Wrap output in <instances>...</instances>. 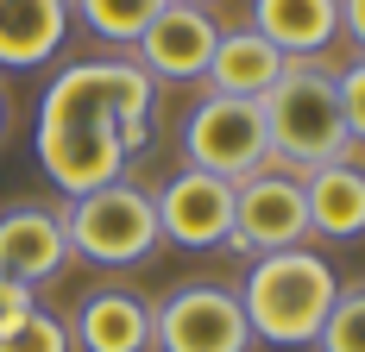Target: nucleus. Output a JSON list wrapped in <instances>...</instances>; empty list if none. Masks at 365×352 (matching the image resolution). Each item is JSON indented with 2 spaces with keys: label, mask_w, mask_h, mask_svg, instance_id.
<instances>
[{
  "label": "nucleus",
  "mask_w": 365,
  "mask_h": 352,
  "mask_svg": "<svg viewBox=\"0 0 365 352\" xmlns=\"http://www.w3.org/2000/svg\"><path fill=\"white\" fill-rule=\"evenodd\" d=\"M32 309H38V302H32V283H19V277L0 271V333H6L13 321H26Z\"/></svg>",
  "instance_id": "nucleus-20"
},
{
  "label": "nucleus",
  "mask_w": 365,
  "mask_h": 352,
  "mask_svg": "<svg viewBox=\"0 0 365 352\" xmlns=\"http://www.w3.org/2000/svg\"><path fill=\"white\" fill-rule=\"evenodd\" d=\"M264 133H271V164L309 176L315 164H334L353 151L346 113H340V82L322 57H290L284 76L264 88Z\"/></svg>",
  "instance_id": "nucleus-2"
},
{
  "label": "nucleus",
  "mask_w": 365,
  "mask_h": 352,
  "mask_svg": "<svg viewBox=\"0 0 365 352\" xmlns=\"http://www.w3.org/2000/svg\"><path fill=\"white\" fill-rule=\"evenodd\" d=\"M63 233H70V252L76 258H88V264H139L151 258V246L164 239L158 233V202H151L139 182H101V189H88V195H70V208H63Z\"/></svg>",
  "instance_id": "nucleus-4"
},
{
  "label": "nucleus",
  "mask_w": 365,
  "mask_h": 352,
  "mask_svg": "<svg viewBox=\"0 0 365 352\" xmlns=\"http://www.w3.org/2000/svg\"><path fill=\"white\" fill-rule=\"evenodd\" d=\"M309 239V195L296 170H258L233 182V239L240 252H290Z\"/></svg>",
  "instance_id": "nucleus-7"
},
{
  "label": "nucleus",
  "mask_w": 365,
  "mask_h": 352,
  "mask_svg": "<svg viewBox=\"0 0 365 352\" xmlns=\"http://www.w3.org/2000/svg\"><path fill=\"white\" fill-rule=\"evenodd\" d=\"M70 233H63V214L51 208H6L0 214V271L19 283H51L70 264Z\"/></svg>",
  "instance_id": "nucleus-10"
},
{
  "label": "nucleus",
  "mask_w": 365,
  "mask_h": 352,
  "mask_svg": "<svg viewBox=\"0 0 365 352\" xmlns=\"http://www.w3.org/2000/svg\"><path fill=\"white\" fill-rule=\"evenodd\" d=\"M177 6H208V0H177Z\"/></svg>",
  "instance_id": "nucleus-23"
},
{
  "label": "nucleus",
  "mask_w": 365,
  "mask_h": 352,
  "mask_svg": "<svg viewBox=\"0 0 365 352\" xmlns=\"http://www.w3.org/2000/svg\"><path fill=\"white\" fill-rule=\"evenodd\" d=\"M302 195H309V233H322V239L365 233V170L353 164V151L334 164H315L302 176Z\"/></svg>",
  "instance_id": "nucleus-13"
},
{
  "label": "nucleus",
  "mask_w": 365,
  "mask_h": 352,
  "mask_svg": "<svg viewBox=\"0 0 365 352\" xmlns=\"http://www.w3.org/2000/svg\"><path fill=\"white\" fill-rule=\"evenodd\" d=\"M340 277L322 252H258L246 283H240V309L252 321V340L264 346H315L322 321H328Z\"/></svg>",
  "instance_id": "nucleus-3"
},
{
  "label": "nucleus",
  "mask_w": 365,
  "mask_h": 352,
  "mask_svg": "<svg viewBox=\"0 0 365 352\" xmlns=\"http://www.w3.org/2000/svg\"><path fill=\"white\" fill-rule=\"evenodd\" d=\"M252 32L284 57H322L340 38V0H252Z\"/></svg>",
  "instance_id": "nucleus-15"
},
{
  "label": "nucleus",
  "mask_w": 365,
  "mask_h": 352,
  "mask_svg": "<svg viewBox=\"0 0 365 352\" xmlns=\"http://www.w3.org/2000/svg\"><path fill=\"white\" fill-rule=\"evenodd\" d=\"M0 133H6V95H0Z\"/></svg>",
  "instance_id": "nucleus-22"
},
{
  "label": "nucleus",
  "mask_w": 365,
  "mask_h": 352,
  "mask_svg": "<svg viewBox=\"0 0 365 352\" xmlns=\"http://www.w3.org/2000/svg\"><path fill=\"white\" fill-rule=\"evenodd\" d=\"M158 88L133 57L70 63L38 101V164L63 195H88L126 176V157L145 151Z\"/></svg>",
  "instance_id": "nucleus-1"
},
{
  "label": "nucleus",
  "mask_w": 365,
  "mask_h": 352,
  "mask_svg": "<svg viewBox=\"0 0 365 352\" xmlns=\"http://www.w3.org/2000/svg\"><path fill=\"white\" fill-rule=\"evenodd\" d=\"M151 346L158 352H252V321L240 309V289L220 283H182L151 309Z\"/></svg>",
  "instance_id": "nucleus-6"
},
{
  "label": "nucleus",
  "mask_w": 365,
  "mask_h": 352,
  "mask_svg": "<svg viewBox=\"0 0 365 352\" xmlns=\"http://www.w3.org/2000/svg\"><path fill=\"white\" fill-rule=\"evenodd\" d=\"M340 32L365 51V0H340Z\"/></svg>",
  "instance_id": "nucleus-21"
},
{
  "label": "nucleus",
  "mask_w": 365,
  "mask_h": 352,
  "mask_svg": "<svg viewBox=\"0 0 365 352\" xmlns=\"http://www.w3.org/2000/svg\"><path fill=\"white\" fill-rule=\"evenodd\" d=\"M164 6H170V0H70V13L101 38V44H139V32H145Z\"/></svg>",
  "instance_id": "nucleus-16"
},
{
  "label": "nucleus",
  "mask_w": 365,
  "mask_h": 352,
  "mask_svg": "<svg viewBox=\"0 0 365 352\" xmlns=\"http://www.w3.org/2000/svg\"><path fill=\"white\" fill-rule=\"evenodd\" d=\"M334 82H340V113H346V133H353V145H365V57H359V63H346Z\"/></svg>",
  "instance_id": "nucleus-19"
},
{
  "label": "nucleus",
  "mask_w": 365,
  "mask_h": 352,
  "mask_svg": "<svg viewBox=\"0 0 365 352\" xmlns=\"http://www.w3.org/2000/svg\"><path fill=\"white\" fill-rule=\"evenodd\" d=\"M315 352H365V283L334 296L328 321L315 333Z\"/></svg>",
  "instance_id": "nucleus-17"
},
{
  "label": "nucleus",
  "mask_w": 365,
  "mask_h": 352,
  "mask_svg": "<svg viewBox=\"0 0 365 352\" xmlns=\"http://www.w3.org/2000/svg\"><path fill=\"white\" fill-rule=\"evenodd\" d=\"M182 157L195 170L220 176V182H246V176L271 170V133H264V107L240 101V95H208L189 107L182 120Z\"/></svg>",
  "instance_id": "nucleus-5"
},
{
  "label": "nucleus",
  "mask_w": 365,
  "mask_h": 352,
  "mask_svg": "<svg viewBox=\"0 0 365 352\" xmlns=\"http://www.w3.org/2000/svg\"><path fill=\"white\" fill-rule=\"evenodd\" d=\"M151 202H158V233L189 246V252H208V246L233 239V182L195 170V164L177 170Z\"/></svg>",
  "instance_id": "nucleus-8"
},
{
  "label": "nucleus",
  "mask_w": 365,
  "mask_h": 352,
  "mask_svg": "<svg viewBox=\"0 0 365 352\" xmlns=\"http://www.w3.org/2000/svg\"><path fill=\"white\" fill-rule=\"evenodd\" d=\"M215 44H220V26L208 19V6H177V0H170L145 32H139L133 63H139L151 82H202Z\"/></svg>",
  "instance_id": "nucleus-9"
},
{
  "label": "nucleus",
  "mask_w": 365,
  "mask_h": 352,
  "mask_svg": "<svg viewBox=\"0 0 365 352\" xmlns=\"http://www.w3.org/2000/svg\"><path fill=\"white\" fill-rule=\"evenodd\" d=\"M70 0H0V70H38L70 38Z\"/></svg>",
  "instance_id": "nucleus-12"
},
{
  "label": "nucleus",
  "mask_w": 365,
  "mask_h": 352,
  "mask_svg": "<svg viewBox=\"0 0 365 352\" xmlns=\"http://www.w3.org/2000/svg\"><path fill=\"white\" fill-rule=\"evenodd\" d=\"M0 352H76L70 327L51 315V309H32L26 321H13L6 333H0Z\"/></svg>",
  "instance_id": "nucleus-18"
},
{
  "label": "nucleus",
  "mask_w": 365,
  "mask_h": 352,
  "mask_svg": "<svg viewBox=\"0 0 365 352\" xmlns=\"http://www.w3.org/2000/svg\"><path fill=\"white\" fill-rule=\"evenodd\" d=\"M70 340L76 352H151V302L133 289H95L76 309Z\"/></svg>",
  "instance_id": "nucleus-11"
},
{
  "label": "nucleus",
  "mask_w": 365,
  "mask_h": 352,
  "mask_svg": "<svg viewBox=\"0 0 365 352\" xmlns=\"http://www.w3.org/2000/svg\"><path fill=\"white\" fill-rule=\"evenodd\" d=\"M284 51L271 44V38H258L252 26H240V32H220L215 57H208V95H240V101H264V88L284 76Z\"/></svg>",
  "instance_id": "nucleus-14"
}]
</instances>
